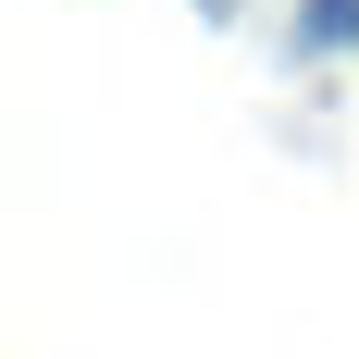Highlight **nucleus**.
Here are the masks:
<instances>
[{"instance_id":"f257e3e1","label":"nucleus","mask_w":359,"mask_h":359,"mask_svg":"<svg viewBox=\"0 0 359 359\" xmlns=\"http://www.w3.org/2000/svg\"><path fill=\"white\" fill-rule=\"evenodd\" d=\"M310 25H323V37H359V0H310Z\"/></svg>"}]
</instances>
